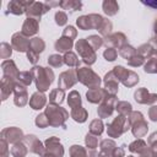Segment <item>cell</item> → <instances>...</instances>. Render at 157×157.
<instances>
[{"label": "cell", "instance_id": "obj_28", "mask_svg": "<svg viewBox=\"0 0 157 157\" xmlns=\"http://www.w3.org/2000/svg\"><path fill=\"white\" fill-rule=\"evenodd\" d=\"M86 142H87V145H88V147H91V148H93V147L96 146V144H97V140H96V139H92V136H88V135H87V139H86Z\"/></svg>", "mask_w": 157, "mask_h": 157}, {"label": "cell", "instance_id": "obj_23", "mask_svg": "<svg viewBox=\"0 0 157 157\" xmlns=\"http://www.w3.org/2000/svg\"><path fill=\"white\" fill-rule=\"evenodd\" d=\"M87 42H88L90 44H92L93 48H98V47H101V44H102V39H101L99 37H97V36H91Z\"/></svg>", "mask_w": 157, "mask_h": 157}, {"label": "cell", "instance_id": "obj_29", "mask_svg": "<svg viewBox=\"0 0 157 157\" xmlns=\"http://www.w3.org/2000/svg\"><path fill=\"white\" fill-rule=\"evenodd\" d=\"M124 155V150L123 148H120L119 151L118 150H115V153H114V157H121Z\"/></svg>", "mask_w": 157, "mask_h": 157}, {"label": "cell", "instance_id": "obj_19", "mask_svg": "<svg viewBox=\"0 0 157 157\" xmlns=\"http://www.w3.org/2000/svg\"><path fill=\"white\" fill-rule=\"evenodd\" d=\"M102 130H103V124H102L101 120H94V121H92V124H91V131H92V132H94V134H101Z\"/></svg>", "mask_w": 157, "mask_h": 157}, {"label": "cell", "instance_id": "obj_4", "mask_svg": "<svg viewBox=\"0 0 157 157\" xmlns=\"http://www.w3.org/2000/svg\"><path fill=\"white\" fill-rule=\"evenodd\" d=\"M2 67V72H4V77H9V78H16L18 77L20 72L17 71V67L15 66V63L12 60H5L1 65Z\"/></svg>", "mask_w": 157, "mask_h": 157}, {"label": "cell", "instance_id": "obj_10", "mask_svg": "<svg viewBox=\"0 0 157 157\" xmlns=\"http://www.w3.org/2000/svg\"><path fill=\"white\" fill-rule=\"evenodd\" d=\"M44 103H45V96L43 94V93H34L33 96H32V98H31V101H29V104H31V107L33 108V109H39V108H42L43 105H44Z\"/></svg>", "mask_w": 157, "mask_h": 157}, {"label": "cell", "instance_id": "obj_9", "mask_svg": "<svg viewBox=\"0 0 157 157\" xmlns=\"http://www.w3.org/2000/svg\"><path fill=\"white\" fill-rule=\"evenodd\" d=\"M15 86L16 85H13L12 78L2 77V81H1V97H2V101H5L6 97L12 92V90H15Z\"/></svg>", "mask_w": 157, "mask_h": 157}, {"label": "cell", "instance_id": "obj_14", "mask_svg": "<svg viewBox=\"0 0 157 157\" xmlns=\"http://www.w3.org/2000/svg\"><path fill=\"white\" fill-rule=\"evenodd\" d=\"M11 153L15 157H25L26 153H27L26 146H23L22 144H15L11 148Z\"/></svg>", "mask_w": 157, "mask_h": 157}, {"label": "cell", "instance_id": "obj_27", "mask_svg": "<svg viewBox=\"0 0 157 157\" xmlns=\"http://www.w3.org/2000/svg\"><path fill=\"white\" fill-rule=\"evenodd\" d=\"M125 108H131V105H130L129 103H126V102H120V103L117 105V109H118L120 113H124V114L129 113V110H126Z\"/></svg>", "mask_w": 157, "mask_h": 157}, {"label": "cell", "instance_id": "obj_1", "mask_svg": "<svg viewBox=\"0 0 157 157\" xmlns=\"http://www.w3.org/2000/svg\"><path fill=\"white\" fill-rule=\"evenodd\" d=\"M32 74L36 76V78H39V77H40V80H37V81H36L37 88L40 90V91L48 90V87H49V85L52 83L53 77H54L53 71L49 70V69H44V67H40V66H36V67H33Z\"/></svg>", "mask_w": 157, "mask_h": 157}, {"label": "cell", "instance_id": "obj_2", "mask_svg": "<svg viewBox=\"0 0 157 157\" xmlns=\"http://www.w3.org/2000/svg\"><path fill=\"white\" fill-rule=\"evenodd\" d=\"M77 72H78V77L81 80V82H83L87 86H91L92 88H98L101 80L92 70H90L87 67H82Z\"/></svg>", "mask_w": 157, "mask_h": 157}, {"label": "cell", "instance_id": "obj_24", "mask_svg": "<svg viewBox=\"0 0 157 157\" xmlns=\"http://www.w3.org/2000/svg\"><path fill=\"white\" fill-rule=\"evenodd\" d=\"M48 63H49L50 65H53V66H60V65L63 64L61 58H60L59 55H52L50 59L48 60Z\"/></svg>", "mask_w": 157, "mask_h": 157}, {"label": "cell", "instance_id": "obj_20", "mask_svg": "<svg viewBox=\"0 0 157 157\" xmlns=\"http://www.w3.org/2000/svg\"><path fill=\"white\" fill-rule=\"evenodd\" d=\"M65 60V63L67 64V65H70V66H72V65H77L78 64V61H77V59H76V56L72 54V53H67L66 55H65V58H64Z\"/></svg>", "mask_w": 157, "mask_h": 157}, {"label": "cell", "instance_id": "obj_12", "mask_svg": "<svg viewBox=\"0 0 157 157\" xmlns=\"http://www.w3.org/2000/svg\"><path fill=\"white\" fill-rule=\"evenodd\" d=\"M71 44H72V42H71L70 38H64L63 37L61 39H59L55 43V48H56L58 52H65V50L71 48Z\"/></svg>", "mask_w": 157, "mask_h": 157}, {"label": "cell", "instance_id": "obj_11", "mask_svg": "<svg viewBox=\"0 0 157 157\" xmlns=\"http://www.w3.org/2000/svg\"><path fill=\"white\" fill-rule=\"evenodd\" d=\"M43 49H44V42L40 38H33L29 42V52H33V53L38 54Z\"/></svg>", "mask_w": 157, "mask_h": 157}, {"label": "cell", "instance_id": "obj_16", "mask_svg": "<svg viewBox=\"0 0 157 157\" xmlns=\"http://www.w3.org/2000/svg\"><path fill=\"white\" fill-rule=\"evenodd\" d=\"M63 97H64V92L61 90L60 91H59V88L58 90H54L50 93V102L52 103H61Z\"/></svg>", "mask_w": 157, "mask_h": 157}, {"label": "cell", "instance_id": "obj_25", "mask_svg": "<svg viewBox=\"0 0 157 157\" xmlns=\"http://www.w3.org/2000/svg\"><path fill=\"white\" fill-rule=\"evenodd\" d=\"M55 20H56V23H58L59 26H61V25H64V23L66 22V15H65L64 12L59 11V12H56V15H55Z\"/></svg>", "mask_w": 157, "mask_h": 157}, {"label": "cell", "instance_id": "obj_30", "mask_svg": "<svg viewBox=\"0 0 157 157\" xmlns=\"http://www.w3.org/2000/svg\"><path fill=\"white\" fill-rule=\"evenodd\" d=\"M144 4L148 5V6H152V7H157V2H151V1H144Z\"/></svg>", "mask_w": 157, "mask_h": 157}, {"label": "cell", "instance_id": "obj_17", "mask_svg": "<svg viewBox=\"0 0 157 157\" xmlns=\"http://www.w3.org/2000/svg\"><path fill=\"white\" fill-rule=\"evenodd\" d=\"M81 103V99H80V94L75 91H72L69 96V104L72 107V108H76V105L78 107Z\"/></svg>", "mask_w": 157, "mask_h": 157}, {"label": "cell", "instance_id": "obj_21", "mask_svg": "<svg viewBox=\"0 0 157 157\" xmlns=\"http://www.w3.org/2000/svg\"><path fill=\"white\" fill-rule=\"evenodd\" d=\"M11 55V47L7 43H2L1 44V58L6 59Z\"/></svg>", "mask_w": 157, "mask_h": 157}, {"label": "cell", "instance_id": "obj_5", "mask_svg": "<svg viewBox=\"0 0 157 157\" xmlns=\"http://www.w3.org/2000/svg\"><path fill=\"white\" fill-rule=\"evenodd\" d=\"M1 136H2V140L7 142H16L18 139L22 137V131L18 130L17 128H7L2 130Z\"/></svg>", "mask_w": 157, "mask_h": 157}, {"label": "cell", "instance_id": "obj_26", "mask_svg": "<svg viewBox=\"0 0 157 157\" xmlns=\"http://www.w3.org/2000/svg\"><path fill=\"white\" fill-rule=\"evenodd\" d=\"M115 56H117V52L113 49V48H110V49H108V50H105L104 52V58L107 59V60H114L115 59Z\"/></svg>", "mask_w": 157, "mask_h": 157}, {"label": "cell", "instance_id": "obj_18", "mask_svg": "<svg viewBox=\"0 0 157 157\" xmlns=\"http://www.w3.org/2000/svg\"><path fill=\"white\" fill-rule=\"evenodd\" d=\"M112 110H113V109H112V105L108 104V103H105V104H103V105L99 108L98 113H99L101 117H108V115L112 114Z\"/></svg>", "mask_w": 157, "mask_h": 157}, {"label": "cell", "instance_id": "obj_22", "mask_svg": "<svg viewBox=\"0 0 157 157\" xmlns=\"http://www.w3.org/2000/svg\"><path fill=\"white\" fill-rule=\"evenodd\" d=\"M36 124L39 126V128H44L49 124V119H45V114H40L37 117L36 119Z\"/></svg>", "mask_w": 157, "mask_h": 157}, {"label": "cell", "instance_id": "obj_3", "mask_svg": "<svg viewBox=\"0 0 157 157\" xmlns=\"http://www.w3.org/2000/svg\"><path fill=\"white\" fill-rule=\"evenodd\" d=\"M12 47L18 52H26L29 49V40L25 38L22 33H16L12 37Z\"/></svg>", "mask_w": 157, "mask_h": 157}, {"label": "cell", "instance_id": "obj_8", "mask_svg": "<svg viewBox=\"0 0 157 157\" xmlns=\"http://www.w3.org/2000/svg\"><path fill=\"white\" fill-rule=\"evenodd\" d=\"M31 2H23V1H11V2H9V5H7V9H9V11H7V13L9 12H12V13H15V15H21L22 12H25V11H27V5H29Z\"/></svg>", "mask_w": 157, "mask_h": 157}, {"label": "cell", "instance_id": "obj_15", "mask_svg": "<svg viewBox=\"0 0 157 157\" xmlns=\"http://www.w3.org/2000/svg\"><path fill=\"white\" fill-rule=\"evenodd\" d=\"M18 81H20V85H23V86H28L32 81V72L29 74L28 71H25V72H20L18 75Z\"/></svg>", "mask_w": 157, "mask_h": 157}, {"label": "cell", "instance_id": "obj_13", "mask_svg": "<svg viewBox=\"0 0 157 157\" xmlns=\"http://www.w3.org/2000/svg\"><path fill=\"white\" fill-rule=\"evenodd\" d=\"M72 118L76 120V121H80V123H83L86 120V117H87V113L85 109H82L81 107H76L72 109V113H71Z\"/></svg>", "mask_w": 157, "mask_h": 157}, {"label": "cell", "instance_id": "obj_7", "mask_svg": "<svg viewBox=\"0 0 157 157\" xmlns=\"http://www.w3.org/2000/svg\"><path fill=\"white\" fill-rule=\"evenodd\" d=\"M38 29V22L36 18H27L22 27V34L23 36H32Z\"/></svg>", "mask_w": 157, "mask_h": 157}, {"label": "cell", "instance_id": "obj_6", "mask_svg": "<svg viewBox=\"0 0 157 157\" xmlns=\"http://www.w3.org/2000/svg\"><path fill=\"white\" fill-rule=\"evenodd\" d=\"M15 104L16 105H25L27 103V92L26 88L22 85H16L15 86Z\"/></svg>", "mask_w": 157, "mask_h": 157}]
</instances>
